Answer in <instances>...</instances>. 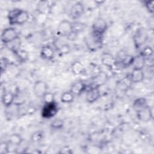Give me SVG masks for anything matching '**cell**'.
I'll return each mask as SVG.
<instances>
[{"label": "cell", "mask_w": 154, "mask_h": 154, "mask_svg": "<svg viewBox=\"0 0 154 154\" xmlns=\"http://www.w3.org/2000/svg\"><path fill=\"white\" fill-rule=\"evenodd\" d=\"M8 19L10 25H22L27 22L29 14L23 10L15 8L8 12Z\"/></svg>", "instance_id": "6da1fadb"}, {"label": "cell", "mask_w": 154, "mask_h": 154, "mask_svg": "<svg viewBox=\"0 0 154 154\" xmlns=\"http://www.w3.org/2000/svg\"><path fill=\"white\" fill-rule=\"evenodd\" d=\"M18 33L13 28H7L2 32L1 40L4 43H10L18 38Z\"/></svg>", "instance_id": "7a4b0ae2"}, {"label": "cell", "mask_w": 154, "mask_h": 154, "mask_svg": "<svg viewBox=\"0 0 154 154\" xmlns=\"http://www.w3.org/2000/svg\"><path fill=\"white\" fill-rule=\"evenodd\" d=\"M73 32V23L69 20H62L57 27V33L61 36H68Z\"/></svg>", "instance_id": "3957f363"}, {"label": "cell", "mask_w": 154, "mask_h": 154, "mask_svg": "<svg viewBox=\"0 0 154 154\" xmlns=\"http://www.w3.org/2000/svg\"><path fill=\"white\" fill-rule=\"evenodd\" d=\"M92 32L102 36L107 29V23L105 19L101 17L97 18L94 22L92 26Z\"/></svg>", "instance_id": "277c9868"}, {"label": "cell", "mask_w": 154, "mask_h": 154, "mask_svg": "<svg viewBox=\"0 0 154 154\" xmlns=\"http://www.w3.org/2000/svg\"><path fill=\"white\" fill-rule=\"evenodd\" d=\"M58 112L57 104L54 101L51 103H45L42 111V115L45 118H51Z\"/></svg>", "instance_id": "5b68a950"}, {"label": "cell", "mask_w": 154, "mask_h": 154, "mask_svg": "<svg viewBox=\"0 0 154 154\" xmlns=\"http://www.w3.org/2000/svg\"><path fill=\"white\" fill-rule=\"evenodd\" d=\"M33 92L37 97H43L48 92V85L43 81L39 80L35 82L33 85Z\"/></svg>", "instance_id": "8992f818"}, {"label": "cell", "mask_w": 154, "mask_h": 154, "mask_svg": "<svg viewBox=\"0 0 154 154\" xmlns=\"http://www.w3.org/2000/svg\"><path fill=\"white\" fill-rule=\"evenodd\" d=\"M147 39V32L144 28H139L136 31L134 40L135 45L137 48H139L142 46Z\"/></svg>", "instance_id": "52a82bcc"}, {"label": "cell", "mask_w": 154, "mask_h": 154, "mask_svg": "<svg viewBox=\"0 0 154 154\" xmlns=\"http://www.w3.org/2000/svg\"><path fill=\"white\" fill-rule=\"evenodd\" d=\"M101 37L102 36L92 32L91 35H89L87 38L86 44L87 45L88 47L91 49H96L97 48H99L102 44Z\"/></svg>", "instance_id": "ba28073f"}, {"label": "cell", "mask_w": 154, "mask_h": 154, "mask_svg": "<svg viewBox=\"0 0 154 154\" xmlns=\"http://www.w3.org/2000/svg\"><path fill=\"white\" fill-rule=\"evenodd\" d=\"M137 116L142 122H149L153 118L152 109L147 105L137 111Z\"/></svg>", "instance_id": "9c48e42d"}, {"label": "cell", "mask_w": 154, "mask_h": 154, "mask_svg": "<svg viewBox=\"0 0 154 154\" xmlns=\"http://www.w3.org/2000/svg\"><path fill=\"white\" fill-rule=\"evenodd\" d=\"M52 2L48 1H40L37 5L38 12L43 15L48 14L52 8Z\"/></svg>", "instance_id": "30bf717a"}, {"label": "cell", "mask_w": 154, "mask_h": 154, "mask_svg": "<svg viewBox=\"0 0 154 154\" xmlns=\"http://www.w3.org/2000/svg\"><path fill=\"white\" fill-rule=\"evenodd\" d=\"M84 7L81 2H76L73 5L70 10V15L73 19H77L82 15Z\"/></svg>", "instance_id": "8fae6325"}, {"label": "cell", "mask_w": 154, "mask_h": 154, "mask_svg": "<svg viewBox=\"0 0 154 154\" xmlns=\"http://www.w3.org/2000/svg\"><path fill=\"white\" fill-rule=\"evenodd\" d=\"M129 78L132 82L138 83L141 82L144 78V75L143 69H134L130 74Z\"/></svg>", "instance_id": "7c38bea8"}, {"label": "cell", "mask_w": 154, "mask_h": 154, "mask_svg": "<svg viewBox=\"0 0 154 154\" xmlns=\"http://www.w3.org/2000/svg\"><path fill=\"white\" fill-rule=\"evenodd\" d=\"M100 97V90L99 87H95L90 88L86 96V99L88 102L93 103L96 101Z\"/></svg>", "instance_id": "4fadbf2b"}, {"label": "cell", "mask_w": 154, "mask_h": 154, "mask_svg": "<svg viewBox=\"0 0 154 154\" xmlns=\"http://www.w3.org/2000/svg\"><path fill=\"white\" fill-rule=\"evenodd\" d=\"M86 85L82 81H76L74 82L71 88H70V92L73 95H80L84 90L85 89Z\"/></svg>", "instance_id": "5bb4252c"}, {"label": "cell", "mask_w": 154, "mask_h": 154, "mask_svg": "<svg viewBox=\"0 0 154 154\" xmlns=\"http://www.w3.org/2000/svg\"><path fill=\"white\" fill-rule=\"evenodd\" d=\"M102 63L104 66L111 69L116 64V60L111 55L105 54L102 56Z\"/></svg>", "instance_id": "9a60e30c"}, {"label": "cell", "mask_w": 154, "mask_h": 154, "mask_svg": "<svg viewBox=\"0 0 154 154\" xmlns=\"http://www.w3.org/2000/svg\"><path fill=\"white\" fill-rule=\"evenodd\" d=\"M14 100V94L8 91V92H5L4 94H2V102L4 104V106L6 107H8L11 105L13 102Z\"/></svg>", "instance_id": "2e32d148"}, {"label": "cell", "mask_w": 154, "mask_h": 154, "mask_svg": "<svg viewBox=\"0 0 154 154\" xmlns=\"http://www.w3.org/2000/svg\"><path fill=\"white\" fill-rule=\"evenodd\" d=\"M40 54L43 58L46 60H51L54 57L53 49L49 46H48V45L44 46L42 48Z\"/></svg>", "instance_id": "e0dca14e"}, {"label": "cell", "mask_w": 154, "mask_h": 154, "mask_svg": "<svg viewBox=\"0 0 154 154\" xmlns=\"http://www.w3.org/2000/svg\"><path fill=\"white\" fill-rule=\"evenodd\" d=\"M145 63L146 58L140 54L134 57L132 65L134 66V69H143L145 66Z\"/></svg>", "instance_id": "ac0fdd59"}, {"label": "cell", "mask_w": 154, "mask_h": 154, "mask_svg": "<svg viewBox=\"0 0 154 154\" xmlns=\"http://www.w3.org/2000/svg\"><path fill=\"white\" fill-rule=\"evenodd\" d=\"M22 142V138L19 134H13L11 135L9 137V144H11L13 146H19Z\"/></svg>", "instance_id": "d6986e66"}, {"label": "cell", "mask_w": 154, "mask_h": 154, "mask_svg": "<svg viewBox=\"0 0 154 154\" xmlns=\"http://www.w3.org/2000/svg\"><path fill=\"white\" fill-rule=\"evenodd\" d=\"M84 66L79 61L74 62L72 65V71L75 75H80L84 72Z\"/></svg>", "instance_id": "ffe728a7"}, {"label": "cell", "mask_w": 154, "mask_h": 154, "mask_svg": "<svg viewBox=\"0 0 154 154\" xmlns=\"http://www.w3.org/2000/svg\"><path fill=\"white\" fill-rule=\"evenodd\" d=\"M131 82H132L129 77H126V78H124L120 82H119L117 84V87L121 90L126 91L129 88V87H130Z\"/></svg>", "instance_id": "44dd1931"}, {"label": "cell", "mask_w": 154, "mask_h": 154, "mask_svg": "<svg viewBox=\"0 0 154 154\" xmlns=\"http://www.w3.org/2000/svg\"><path fill=\"white\" fill-rule=\"evenodd\" d=\"M133 105L134 109L138 111L147 105V102L144 98H138L134 101Z\"/></svg>", "instance_id": "7402d4cb"}, {"label": "cell", "mask_w": 154, "mask_h": 154, "mask_svg": "<svg viewBox=\"0 0 154 154\" xmlns=\"http://www.w3.org/2000/svg\"><path fill=\"white\" fill-rule=\"evenodd\" d=\"M74 95L70 91L63 93L61 96V101L63 103H70L73 100Z\"/></svg>", "instance_id": "603a6c76"}, {"label": "cell", "mask_w": 154, "mask_h": 154, "mask_svg": "<svg viewBox=\"0 0 154 154\" xmlns=\"http://www.w3.org/2000/svg\"><path fill=\"white\" fill-rule=\"evenodd\" d=\"M134 59V57H133L132 55H126L122 58L120 63L122 66H123L124 67H127L131 66V64H132Z\"/></svg>", "instance_id": "cb8c5ba5"}, {"label": "cell", "mask_w": 154, "mask_h": 154, "mask_svg": "<svg viewBox=\"0 0 154 154\" xmlns=\"http://www.w3.org/2000/svg\"><path fill=\"white\" fill-rule=\"evenodd\" d=\"M14 53L20 61H25L28 58V53L24 50L19 49Z\"/></svg>", "instance_id": "d4e9b609"}, {"label": "cell", "mask_w": 154, "mask_h": 154, "mask_svg": "<svg viewBox=\"0 0 154 154\" xmlns=\"http://www.w3.org/2000/svg\"><path fill=\"white\" fill-rule=\"evenodd\" d=\"M153 54V49L151 47H146L141 53V55L143 56L145 58H150Z\"/></svg>", "instance_id": "484cf974"}, {"label": "cell", "mask_w": 154, "mask_h": 154, "mask_svg": "<svg viewBox=\"0 0 154 154\" xmlns=\"http://www.w3.org/2000/svg\"><path fill=\"white\" fill-rule=\"evenodd\" d=\"M63 121L61 119H56L51 123V127L54 129H61L63 126Z\"/></svg>", "instance_id": "4316f807"}, {"label": "cell", "mask_w": 154, "mask_h": 154, "mask_svg": "<svg viewBox=\"0 0 154 154\" xmlns=\"http://www.w3.org/2000/svg\"><path fill=\"white\" fill-rule=\"evenodd\" d=\"M8 66V61L5 57H2L1 59V72L3 73L6 70Z\"/></svg>", "instance_id": "83f0119b"}, {"label": "cell", "mask_w": 154, "mask_h": 154, "mask_svg": "<svg viewBox=\"0 0 154 154\" xmlns=\"http://www.w3.org/2000/svg\"><path fill=\"white\" fill-rule=\"evenodd\" d=\"M43 98L45 100V103H51V102H52L54 101L53 94L51 93H49V92H47V93L44 96V97Z\"/></svg>", "instance_id": "f1b7e54d"}, {"label": "cell", "mask_w": 154, "mask_h": 154, "mask_svg": "<svg viewBox=\"0 0 154 154\" xmlns=\"http://www.w3.org/2000/svg\"><path fill=\"white\" fill-rule=\"evenodd\" d=\"M9 144L5 142H2L0 144V152L1 153H6L8 152Z\"/></svg>", "instance_id": "f546056e"}, {"label": "cell", "mask_w": 154, "mask_h": 154, "mask_svg": "<svg viewBox=\"0 0 154 154\" xmlns=\"http://www.w3.org/2000/svg\"><path fill=\"white\" fill-rule=\"evenodd\" d=\"M144 4H145V6H146V8L147 9V10L150 13H153L154 2L153 1H145Z\"/></svg>", "instance_id": "4dcf8cb0"}, {"label": "cell", "mask_w": 154, "mask_h": 154, "mask_svg": "<svg viewBox=\"0 0 154 154\" xmlns=\"http://www.w3.org/2000/svg\"><path fill=\"white\" fill-rule=\"evenodd\" d=\"M41 137H42V134L40 132H37L32 135V140L35 141H37L41 138Z\"/></svg>", "instance_id": "1f68e13d"}, {"label": "cell", "mask_w": 154, "mask_h": 154, "mask_svg": "<svg viewBox=\"0 0 154 154\" xmlns=\"http://www.w3.org/2000/svg\"><path fill=\"white\" fill-rule=\"evenodd\" d=\"M60 153H72V151L71 150V149H69L67 147L63 148V149H61L60 151Z\"/></svg>", "instance_id": "d6a6232c"}]
</instances>
